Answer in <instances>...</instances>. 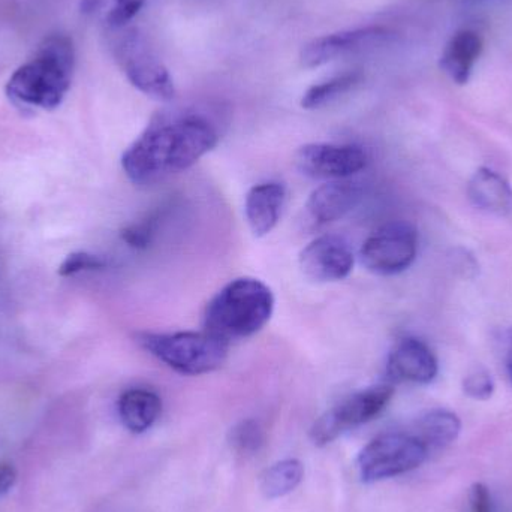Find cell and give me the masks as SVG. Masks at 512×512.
<instances>
[{"label": "cell", "instance_id": "6da1fadb", "mask_svg": "<svg viewBox=\"0 0 512 512\" xmlns=\"http://www.w3.org/2000/svg\"><path fill=\"white\" fill-rule=\"evenodd\" d=\"M218 128L204 114H161L125 150L122 168L137 186H152L188 170L218 146Z\"/></svg>", "mask_w": 512, "mask_h": 512}, {"label": "cell", "instance_id": "7a4b0ae2", "mask_svg": "<svg viewBox=\"0 0 512 512\" xmlns=\"http://www.w3.org/2000/svg\"><path fill=\"white\" fill-rule=\"evenodd\" d=\"M75 50L66 35L44 39L35 57L23 63L6 83V95L27 107L54 110L71 87Z\"/></svg>", "mask_w": 512, "mask_h": 512}, {"label": "cell", "instance_id": "3957f363", "mask_svg": "<svg viewBox=\"0 0 512 512\" xmlns=\"http://www.w3.org/2000/svg\"><path fill=\"white\" fill-rule=\"evenodd\" d=\"M274 310L271 289L255 277H239L224 286L204 310V331L230 345L248 339L270 321Z\"/></svg>", "mask_w": 512, "mask_h": 512}, {"label": "cell", "instance_id": "277c9868", "mask_svg": "<svg viewBox=\"0 0 512 512\" xmlns=\"http://www.w3.org/2000/svg\"><path fill=\"white\" fill-rule=\"evenodd\" d=\"M144 351L186 376L216 372L228 360L230 345L207 331L177 333H140L137 336Z\"/></svg>", "mask_w": 512, "mask_h": 512}, {"label": "cell", "instance_id": "5b68a950", "mask_svg": "<svg viewBox=\"0 0 512 512\" xmlns=\"http://www.w3.org/2000/svg\"><path fill=\"white\" fill-rule=\"evenodd\" d=\"M111 50L129 83L156 101H173L176 86L164 63L158 59L137 29L111 30Z\"/></svg>", "mask_w": 512, "mask_h": 512}, {"label": "cell", "instance_id": "8992f818", "mask_svg": "<svg viewBox=\"0 0 512 512\" xmlns=\"http://www.w3.org/2000/svg\"><path fill=\"white\" fill-rule=\"evenodd\" d=\"M429 451L411 432L379 435L358 456V469L364 483L399 477L420 468Z\"/></svg>", "mask_w": 512, "mask_h": 512}, {"label": "cell", "instance_id": "52a82bcc", "mask_svg": "<svg viewBox=\"0 0 512 512\" xmlns=\"http://www.w3.org/2000/svg\"><path fill=\"white\" fill-rule=\"evenodd\" d=\"M394 396L393 385L379 384L346 397L325 412L310 430V439L318 447L330 444L346 430L369 423L378 417Z\"/></svg>", "mask_w": 512, "mask_h": 512}, {"label": "cell", "instance_id": "ba28073f", "mask_svg": "<svg viewBox=\"0 0 512 512\" xmlns=\"http://www.w3.org/2000/svg\"><path fill=\"white\" fill-rule=\"evenodd\" d=\"M417 254V230L406 222H390L367 237L360 258L364 267L373 274L394 276L408 270Z\"/></svg>", "mask_w": 512, "mask_h": 512}, {"label": "cell", "instance_id": "9c48e42d", "mask_svg": "<svg viewBox=\"0 0 512 512\" xmlns=\"http://www.w3.org/2000/svg\"><path fill=\"white\" fill-rule=\"evenodd\" d=\"M295 165L310 179L336 182L364 170L367 155L354 144L312 143L298 149Z\"/></svg>", "mask_w": 512, "mask_h": 512}, {"label": "cell", "instance_id": "30bf717a", "mask_svg": "<svg viewBox=\"0 0 512 512\" xmlns=\"http://www.w3.org/2000/svg\"><path fill=\"white\" fill-rule=\"evenodd\" d=\"M390 33L382 27H361L313 39L301 48L300 63L304 68H318L348 54L361 53L387 42Z\"/></svg>", "mask_w": 512, "mask_h": 512}, {"label": "cell", "instance_id": "8fae6325", "mask_svg": "<svg viewBox=\"0 0 512 512\" xmlns=\"http://www.w3.org/2000/svg\"><path fill=\"white\" fill-rule=\"evenodd\" d=\"M351 245L334 234L316 237L300 254L304 276L316 282H337L346 279L354 268Z\"/></svg>", "mask_w": 512, "mask_h": 512}, {"label": "cell", "instance_id": "7c38bea8", "mask_svg": "<svg viewBox=\"0 0 512 512\" xmlns=\"http://www.w3.org/2000/svg\"><path fill=\"white\" fill-rule=\"evenodd\" d=\"M438 358L417 337H405L390 352L387 373L390 381L430 384L438 376Z\"/></svg>", "mask_w": 512, "mask_h": 512}, {"label": "cell", "instance_id": "4fadbf2b", "mask_svg": "<svg viewBox=\"0 0 512 512\" xmlns=\"http://www.w3.org/2000/svg\"><path fill=\"white\" fill-rule=\"evenodd\" d=\"M361 197L363 192L355 183L343 180L325 183L310 194L306 203L307 216L316 225L340 221L358 206Z\"/></svg>", "mask_w": 512, "mask_h": 512}, {"label": "cell", "instance_id": "5bb4252c", "mask_svg": "<svg viewBox=\"0 0 512 512\" xmlns=\"http://www.w3.org/2000/svg\"><path fill=\"white\" fill-rule=\"evenodd\" d=\"M286 204V188L279 182H265L249 189L245 215L255 237L270 234L279 224Z\"/></svg>", "mask_w": 512, "mask_h": 512}, {"label": "cell", "instance_id": "9a60e30c", "mask_svg": "<svg viewBox=\"0 0 512 512\" xmlns=\"http://www.w3.org/2000/svg\"><path fill=\"white\" fill-rule=\"evenodd\" d=\"M468 197L477 209L496 216L512 213V188L508 180L490 168H480L469 180Z\"/></svg>", "mask_w": 512, "mask_h": 512}, {"label": "cell", "instance_id": "2e32d148", "mask_svg": "<svg viewBox=\"0 0 512 512\" xmlns=\"http://www.w3.org/2000/svg\"><path fill=\"white\" fill-rule=\"evenodd\" d=\"M483 53V39L472 30H460L448 42L441 56L442 71L454 81V83H468L472 69Z\"/></svg>", "mask_w": 512, "mask_h": 512}, {"label": "cell", "instance_id": "e0dca14e", "mask_svg": "<svg viewBox=\"0 0 512 512\" xmlns=\"http://www.w3.org/2000/svg\"><path fill=\"white\" fill-rule=\"evenodd\" d=\"M161 412V397L146 388H132L120 396V420L135 435L147 432L158 421Z\"/></svg>", "mask_w": 512, "mask_h": 512}, {"label": "cell", "instance_id": "ac0fdd59", "mask_svg": "<svg viewBox=\"0 0 512 512\" xmlns=\"http://www.w3.org/2000/svg\"><path fill=\"white\" fill-rule=\"evenodd\" d=\"M462 423L454 412L433 409L415 421L411 433L420 439L429 454L438 453L459 438Z\"/></svg>", "mask_w": 512, "mask_h": 512}, {"label": "cell", "instance_id": "d6986e66", "mask_svg": "<svg viewBox=\"0 0 512 512\" xmlns=\"http://www.w3.org/2000/svg\"><path fill=\"white\" fill-rule=\"evenodd\" d=\"M146 0H81L80 9L90 20L102 24L108 30H119L128 26Z\"/></svg>", "mask_w": 512, "mask_h": 512}, {"label": "cell", "instance_id": "ffe728a7", "mask_svg": "<svg viewBox=\"0 0 512 512\" xmlns=\"http://www.w3.org/2000/svg\"><path fill=\"white\" fill-rule=\"evenodd\" d=\"M304 468L298 460L288 459L265 469L259 481L262 495L268 499L282 498L297 489L303 480Z\"/></svg>", "mask_w": 512, "mask_h": 512}, {"label": "cell", "instance_id": "44dd1931", "mask_svg": "<svg viewBox=\"0 0 512 512\" xmlns=\"http://www.w3.org/2000/svg\"><path fill=\"white\" fill-rule=\"evenodd\" d=\"M361 78L363 75L360 72H348V74L331 78L325 83L315 84L304 93L301 98V107L306 110H318V108L325 107L345 93L351 92L360 83Z\"/></svg>", "mask_w": 512, "mask_h": 512}, {"label": "cell", "instance_id": "7402d4cb", "mask_svg": "<svg viewBox=\"0 0 512 512\" xmlns=\"http://www.w3.org/2000/svg\"><path fill=\"white\" fill-rule=\"evenodd\" d=\"M230 444L237 453L243 454V456H252L264 447V429L258 421H240L231 429Z\"/></svg>", "mask_w": 512, "mask_h": 512}, {"label": "cell", "instance_id": "603a6c76", "mask_svg": "<svg viewBox=\"0 0 512 512\" xmlns=\"http://www.w3.org/2000/svg\"><path fill=\"white\" fill-rule=\"evenodd\" d=\"M161 215V212H155L149 218L144 219V221L129 225L128 228L122 231L123 242L134 249L149 248L152 245L153 239H155Z\"/></svg>", "mask_w": 512, "mask_h": 512}, {"label": "cell", "instance_id": "cb8c5ba5", "mask_svg": "<svg viewBox=\"0 0 512 512\" xmlns=\"http://www.w3.org/2000/svg\"><path fill=\"white\" fill-rule=\"evenodd\" d=\"M463 390L475 400H489L495 393V381L489 370L484 367H475L466 375L463 381Z\"/></svg>", "mask_w": 512, "mask_h": 512}, {"label": "cell", "instance_id": "d4e9b609", "mask_svg": "<svg viewBox=\"0 0 512 512\" xmlns=\"http://www.w3.org/2000/svg\"><path fill=\"white\" fill-rule=\"evenodd\" d=\"M107 267V261L102 256L89 254V252H74L66 256L65 261L60 264V276H72L81 271L102 270Z\"/></svg>", "mask_w": 512, "mask_h": 512}, {"label": "cell", "instance_id": "484cf974", "mask_svg": "<svg viewBox=\"0 0 512 512\" xmlns=\"http://www.w3.org/2000/svg\"><path fill=\"white\" fill-rule=\"evenodd\" d=\"M472 512H492V498L484 484L477 483L471 489Z\"/></svg>", "mask_w": 512, "mask_h": 512}, {"label": "cell", "instance_id": "4316f807", "mask_svg": "<svg viewBox=\"0 0 512 512\" xmlns=\"http://www.w3.org/2000/svg\"><path fill=\"white\" fill-rule=\"evenodd\" d=\"M17 481V471L9 463H0V496L6 495Z\"/></svg>", "mask_w": 512, "mask_h": 512}, {"label": "cell", "instance_id": "83f0119b", "mask_svg": "<svg viewBox=\"0 0 512 512\" xmlns=\"http://www.w3.org/2000/svg\"><path fill=\"white\" fill-rule=\"evenodd\" d=\"M507 369L508 373H510V379L512 382V336L510 340V348H508V354H507Z\"/></svg>", "mask_w": 512, "mask_h": 512}, {"label": "cell", "instance_id": "f1b7e54d", "mask_svg": "<svg viewBox=\"0 0 512 512\" xmlns=\"http://www.w3.org/2000/svg\"><path fill=\"white\" fill-rule=\"evenodd\" d=\"M474 2H477V0H474Z\"/></svg>", "mask_w": 512, "mask_h": 512}]
</instances>
